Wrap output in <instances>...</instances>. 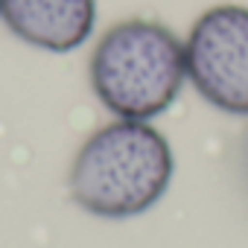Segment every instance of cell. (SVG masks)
<instances>
[{
  "instance_id": "6da1fadb",
  "label": "cell",
  "mask_w": 248,
  "mask_h": 248,
  "mask_svg": "<svg viewBox=\"0 0 248 248\" xmlns=\"http://www.w3.org/2000/svg\"><path fill=\"white\" fill-rule=\"evenodd\" d=\"M170 140L146 120H114L93 132L70 167L73 202L102 219L140 216L172 181Z\"/></svg>"
},
{
  "instance_id": "7a4b0ae2",
  "label": "cell",
  "mask_w": 248,
  "mask_h": 248,
  "mask_svg": "<svg viewBox=\"0 0 248 248\" xmlns=\"http://www.w3.org/2000/svg\"><path fill=\"white\" fill-rule=\"evenodd\" d=\"M184 82V41L158 21L114 24L91 56L93 93L117 120L149 123L178 99Z\"/></svg>"
},
{
  "instance_id": "3957f363",
  "label": "cell",
  "mask_w": 248,
  "mask_h": 248,
  "mask_svg": "<svg viewBox=\"0 0 248 248\" xmlns=\"http://www.w3.org/2000/svg\"><path fill=\"white\" fill-rule=\"evenodd\" d=\"M187 79L204 102L248 114V6L222 3L202 12L184 38Z\"/></svg>"
},
{
  "instance_id": "277c9868",
  "label": "cell",
  "mask_w": 248,
  "mask_h": 248,
  "mask_svg": "<svg viewBox=\"0 0 248 248\" xmlns=\"http://www.w3.org/2000/svg\"><path fill=\"white\" fill-rule=\"evenodd\" d=\"M0 21L38 50L70 53L93 32L96 0H0Z\"/></svg>"
}]
</instances>
